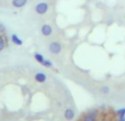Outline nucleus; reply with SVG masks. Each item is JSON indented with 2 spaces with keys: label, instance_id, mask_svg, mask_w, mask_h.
<instances>
[{
  "label": "nucleus",
  "instance_id": "nucleus-4",
  "mask_svg": "<svg viewBox=\"0 0 125 121\" xmlns=\"http://www.w3.org/2000/svg\"><path fill=\"white\" fill-rule=\"evenodd\" d=\"M97 119H98V111L92 110V111H89V112L82 118V121H97Z\"/></svg>",
  "mask_w": 125,
  "mask_h": 121
},
{
  "label": "nucleus",
  "instance_id": "nucleus-6",
  "mask_svg": "<svg viewBox=\"0 0 125 121\" xmlns=\"http://www.w3.org/2000/svg\"><path fill=\"white\" fill-rule=\"evenodd\" d=\"M64 117H65V119L68 120V121L73 120V118H75V111H73L71 108H67L64 112Z\"/></svg>",
  "mask_w": 125,
  "mask_h": 121
},
{
  "label": "nucleus",
  "instance_id": "nucleus-9",
  "mask_svg": "<svg viewBox=\"0 0 125 121\" xmlns=\"http://www.w3.org/2000/svg\"><path fill=\"white\" fill-rule=\"evenodd\" d=\"M34 59H35V60H36L37 63H40L41 65L43 64V62L45 60V57H44L41 53H34Z\"/></svg>",
  "mask_w": 125,
  "mask_h": 121
},
{
  "label": "nucleus",
  "instance_id": "nucleus-16",
  "mask_svg": "<svg viewBox=\"0 0 125 121\" xmlns=\"http://www.w3.org/2000/svg\"><path fill=\"white\" fill-rule=\"evenodd\" d=\"M103 121H105V120H103Z\"/></svg>",
  "mask_w": 125,
  "mask_h": 121
},
{
  "label": "nucleus",
  "instance_id": "nucleus-15",
  "mask_svg": "<svg viewBox=\"0 0 125 121\" xmlns=\"http://www.w3.org/2000/svg\"><path fill=\"white\" fill-rule=\"evenodd\" d=\"M117 121H125V115L124 116H120V119Z\"/></svg>",
  "mask_w": 125,
  "mask_h": 121
},
{
  "label": "nucleus",
  "instance_id": "nucleus-1",
  "mask_svg": "<svg viewBox=\"0 0 125 121\" xmlns=\"http://www.w3.org/2000/svg\"><path fill=\"white\" fill-rule=\"evenodd\" d=\"M62 44L59 43V42L57 41H53L50 43V45H48V51H50L52 54L54 55H58L59 53L62 52Z\"/></svg>",
  "mask_w": 125,
  "mask_h": 121
},
{
  "label": "nucleus",
  "instance_id": "nucleus-13",
  "mask_svg": "<svg viewBox=\"0 0 125 121\" xmlns=\"http://www.w3.org/2000/svg\"><path fill=\"white\" fill-rule=\"evenodd\" d=\"M117 115L119 116H124L125 115V108H121L120 110H117Z\"/></svg>",
  "mask_w": 125,
  "mask_h": 121
},
{
  "label": "nucleus",
  "instance_id": "nucleus-12",
  "mask_svg": "<svg viewBox=\"0 0 125 121\" xmlns=\"http://www.w3.org/2000/svg\"><path fill=\"white\" fill-rule=\"evenodd\" d=\"M42 65H43L44 67H47V68H48V67H52L53 66V63H52V60L45 59V60L43 62V64H42Z\"/></svg>",
  "mask_w": 125,
  "mask_h": 121
},
{
  "label": "nucleus",
  "instance_id": "nucleus-10",
  "mask_svg": "<svg viewBox=\"0 0 125 121\" xmlns=\"http://www.w3.org/2000/svg\"><path fill=\"white\" fill-rule=\"evenodd\" d=\"M6 45H7V43H6V40H4V36L0 33V52L6 48Z\"/></svg>",
  "mask_w": 125,
  "mask_h": 121
},
{
  "label": "nucleus",
  "instance_id": "nucleus-8",
  "mask_svg": "<svg viewBox=\"0 0 125 121\" xmlns=\"http://www.w3.org/2000/svg\"><path fill=\"white\" fill-rule=\"evenodd\" d=\"M11 41H12L13 44H15V45H18V46H21L22 44H23V41H22L17 34H14V33L11 35Z\"/></svg>",
  "mask_w": 125,
  "mask_h": 121
},
{
  "label": "nucleus",
  "instance_id": "nucleus-11",
  "mask_svg": "<svg viewBox=\"0 0 125 121\" xmlns=\"http://www.w3.org/2000/svg\"><path fill=\"white\" fill-rule=\"evenodd\" d=\"M100 91H101V94H103V95H108V94L110 93V87L109 86H102L101 89H100Z\"/></svg>",
  "mask_w": 125,
  "mask_h": 121
},
{
  "label": "nucleus",
  "instance_id": "nucleus-5",
  "mask_svg": "<svg viewBox=\"0 0 125 121\" xmlns=\"http://www.w3.org/2000/svg\"><path fill=\"white\" fill-rule=\"evenodd\" d=\"M41 33L44 35V36H50L53 33V29L50 24H43L41 28Z\"/></svg>",
  "mask_w": 125,
  "mask_h": 121
},
{
  "label": "nucleus",
  "instance_id": "nucleus-14",
  "mask_svg": "<svg viewBox=\"0 0 125 121\" xmlns=\"http://www.w3.org/2000/svg\"><path fill=\"white\" fill-rule=\"evenodd\" d=\"M3 32H6V26L2 23H0V33H3Z\"/></svg>",
  "mask_w": 125,
  "mask_h": 121
},
{
  "label": "nucleus",
  "instance_id": "nucleus-2",
  "mask_svg": "<svg viewBox=\"0 0 125 121\" xmlns=\"http://www.w3.org/2000/svg\"><path fill=\"white\" fill-rule=\"evenodd\" d=\"M35 12L40 15L45 14L48 11V3L47 2H39V3L35 6Z\"/></svg>",
  "mask_w": 125,
  "mask_h": 121
},
{
  "label": "nucleus",
  "instance_id": "nucleus-3",
  "mask_svg": "<svg viewBox=\"0 0 125 121\" xmlns=\"http://www.w3.org/2000/svg\"><path fill=\"white\" fill-rule=\"evenodd\" d=\"M46 79H47V76H46V74L43 73V72H37V73L34 74V80L36 83H39V84L45 83Z\"/></svg>",
  "mask_w": 125,
  "mask_h": 121
},
{
  "label": "nucleus",
  "instance_id": "nucleus-7",
  "mask_svg": "<svg viewBox=\"0 0 125 121\" xmlns=\"http://www.w3.org/2000/svg\"><path fill=\"white\" fill-rule=\"evenodd\" d=\"M28 2V0H12V6L14 8H22Z\"/></svg>",
  "mask_w": 125,
  "mask_h": 121
}]
</instances>
